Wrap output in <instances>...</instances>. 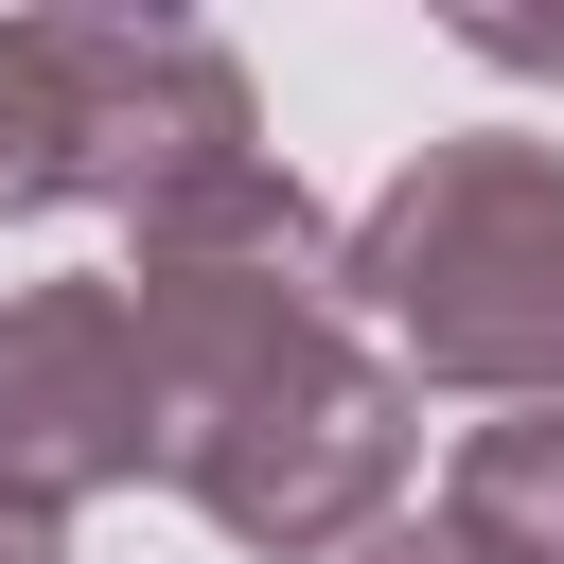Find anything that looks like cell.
I'll return each instance as SVG.
<instances>
[{"label":"cell","mask_w":564,"mask_h":564,"mask_svg":"<svg viewBox=\"0 0 564 564\" xmlns=\"http://www.w3.org/2000/svg\"><path fill=\"white\" fill-rule=\"evenodd\" d=\"M335 317L388 352V388L564 405V141H423L335 229Z\"/></svg>","instance_id":"obj_1"},{"label":"cell","mask_w":564,"mask_h":564,"mask_svg":"<svg viewBox=\"0 0 564 564\" xmlns=\"http://www.w3.org/2000/svg\"><path fill=\"white\" fill-rule=\"evenodd\" d=\"M159 458H176V405H159L123 282H18L0 300V511L70 529L88 494H141Z\"/></svg>","instance_id":"obj_2"},{"label":"cell","mask_w":564,"mask_h":564,"mask_svg":"<svg viewBox=\"0 0 564 564\" xmlns=\"http://www.w3.org/2000/svg\"><path fill=\"white\" fill-rule=\"evenodd\" d=\"M441 529L476 564H564V405H494L441 458Z\"/></svg>","instance_id":"obj_3"},{"label":"cell","mask_w":564,"mask_h":564,"mask_svg":"<svg viewBox=\"0 0 564 564\" xmlns=\"http://www.w3.org/2000/svg\"><path fill=\"white\" fill-rule=\"evenodd\" d=\"M70 212V35L0 18V229Z\"/></svg>","instance_id":"obj_4"},{"label":"cell","mask_w":564,"mask_h":564,"mask_svg":"<svg viewBox=\"0 0 564 564\" xmlns=\"http://www.w3.org/2000/svg\"><path fill=\"white\" fill-rule=\"evenodd\" d=\"M458 53H494V70H564V18H458Z\"/></svg>","instance_id":"obj_5"},{"label":"cell","mask_w":564,"mask_h":564,"mask_svg":"<svg viewBox=\"0 0 564 564\" xmlns=\"http://www.w3.org/2000/svg\"><path fill=\"white\" fill-rule=\"evenodd\" d=\"M352 564H476V546H458V529H441V511H388V529H370V546H352Z\"/></svg>","instance_id":"obj_6"},{"label":"cell","mask_w":564,"mask_h":564,"mask_svg":"<svg viewBox=\"0 0 564 564\" xmlns=\"http://www.w3.org/2000/svg\"><path fill=\"white\" fill-rule=\"evenodd\" d=\"M0 564H70V546H53V529H18V511H0Z\"/></svg>","instance_id":"obj_7"}]
</instances>
